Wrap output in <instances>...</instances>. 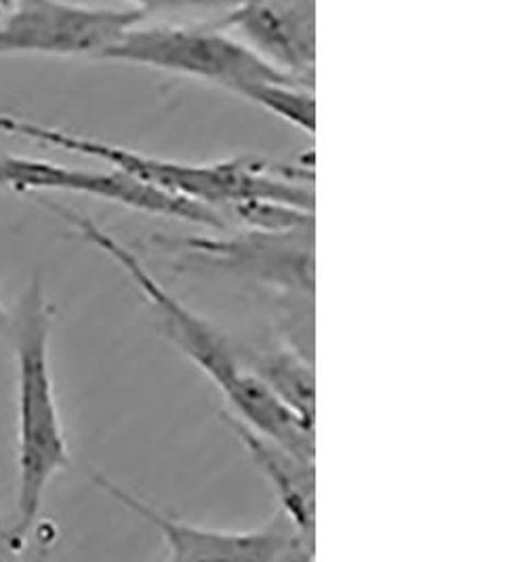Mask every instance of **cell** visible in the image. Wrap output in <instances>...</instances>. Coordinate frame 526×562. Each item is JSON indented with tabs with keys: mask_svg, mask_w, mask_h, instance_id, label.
Here are the masks:
<instances>
[{
	"mask_svg": "<svg viewBox=\"0 0 526 562\" xmlns=\"http://www.w3.org/2000/svg\"><path fill=\"white\" fill-rule=\"evenodd\" d=\"M41 203L49 206L89 245L100 249L121 270H125L126 277L137 284L142 295L154 307L165 337L220 387L230 409L234 411L232 415L251 426L255 432L280 442L289 451L305 460H314V426L305 424L282 401L276 398L275 392L240 360L238 350L220 329L194 314L190 307L183 306L169 289L156 281V277L142 263L139 257L126 249L110 232L103 231L100 224L85 215L66 211L64 206L47 199Z\"/></svg>",
	"mask_w": 526,
	"mask_h": 562,
	"instance_id": "1",
	"label": "cell"
},
{
	"mask_svg": "<svg viewBox=\"0 0 526 562\" xmlns=\"http://www.w3.org/2000/svg\"><path fill=\"white\" fill-rule=\"evenodd\" d=\"M0 131L57 150L98 158L152 188L217 209L224 215L230 206L245 201H272L314 211L312 158L307 162H272L259 156H236L201 165L181 162L9 114H0Z\"/></svg>",
	"mask_w": 526,
	"mask_h": 562,
	"instance_id": "2",
	"label": "cell"
},
{
	"mask_svg": "<svg viewBox=\"0 0 526 562\" xmlns=\"http://www.w3.org/2000/svg\"><path fill=\"white\" fill-rule=\"evenodd\" d=\"M53 312L43 281L27 284L15 316L18 497L13 539L24 543L41 518L51 481L70 465L51 371Z\"/></svg>",
	"mask_w": 526,
	"mask_h": 562,
	"instance_id": "3",
	"label": "cell"
},
{
	"mask_svg": "<svg viewBox=\"0 0 526 562\" xmlns=\"http://www.w3.org/2000/svg\"><path fill=\"white\" fill-rule=\"evenodd\" d=\"M314 228L307 222L289 231L213 236H154V245L202 268L266 286L282 314L287 344L314 360Z\"/></svg>",
	"mask_w": 526,
	"mask_h": 562,
	"instance_id": "4",
	"label": "cell"
},
{
	"mask_svg": "<svg viewBox=\"0 0 526 562\" xmlns=\"http://www.w3.org/2000/svg\"><path fill=\"white\" fill-rule=\"evenodd\" d=\"M100 61L128 64L177 77L194 78L249 103L261 85L293 78L276 68L272 61L255 52L236 34L215 24L144 26V22H139L128 27L101 55Z\"/></svg>",
	"mask_w": 526,
	"mask_h": 562,
	"instance_id": "5",
	"label": "cell"
},
{
	"mask_svg": "<svg viewBox=\"0 0 526 562\" xmlns=\"http://www.w3.org/2000/svg\"><path fill=\"white\" fill-rule=\"evenodd\" d=\"M91 476L96 485L150 522L163 536L169 550L167 561L307 562L314 559L316 537L305 536L280 508L266 525L253 531H217L171 518L98 472Z\"/></svg>",
	"mask_w": 526,
	"mask_h": 562,
	"instance_id": "6",
	"label": "cell"
},
{
	"mask_svg": "<svg viewBox=\"0 0 526 562\" xmlns=\"http://www.w3.org/2000/svg\"><path fill=\"white\" fill-rule=\"evenodd\" d=\"M146 15L135 9L85 7L70 0H2L0 55L91 57L100 61Z\"/></svg>",
	"mask_w": 526,
	"mask_h": 562,
	"instance_id": "7",
	"label": "cell"
},
{
	"mask_svg": "<svg viewBox=\"0 0 526 562\" xmlns=\"http://www.w3.org/2000/svg\"><path fill=\"white\" fill-rule=\"evenodd\" d=\"M0 188L13 192H70L101 199L108 203L144 211L150 215L171 217L211 231L226 232L227 217L217 209L179 199L139 179L131 178L119 169L87 171L51 160H36L25 156H0Z\"/></svg>",
	"mask_w": 526,
	"mask_h": 562,
	"instance_id": "8",
	"label": "cell"
},
{
	"mask_svg": "<svg viewBox=\"0 0 526 562\" xmlns=\"http://www.w3.org/2000/svg\"><path fill=\"white\" fill-rule=\"evenodd\" d=\"M215 26L230 30L282 72L316 82V0H238Z\"/></svg>",
	"mask_w": 526,
	"mask_h": 562,
	"instance_id": "9",
	"label": "cell"
},
{
	"mask_svg": "<svg viewBox=\"0 0 526 562\" xmlns=\"http://www.w3.org/2000/svg\"><path fill=\"white\" fill-rule=\"evenodd\" d=\"M227 428L238 436L247 453L261 474L275 486L280 510L284 512L305 536L316 537V468L314 460H305L289 451L280 442L255 432L251 426L227 413Z\"/></svg>",
	"mask_w": 526,
	"mask_h": 562,
	"instance_id": "10",
	"label": "cell"
},
{
	"mask_svg": "<svg viewBox=\"0 0 526 562\" xmlns=\"http://www.w3.org/2000/svg\"><path fill=\"white\" fill-rule=\"evenodd\" d=\"M240 360L305 424L314 426V360L289 344L266 352L238 350Z\"/></svg>",
	"mask_w": 526,
	"mask_h": 562,
	"instance_id": "11",
	"label": "cell"
},
{
	"mask_svg": "<svg viewBox=\"0 0 526 562\" xmlns=\"http://www.w3.org/2000/svg\"><path fill=\"white\" fill-rule=\"evenodd\" d=\"M146 18L158 13H226L238 0H123Z\"/></svg>",
	"mask_w": 526,
	"mask_h": 562,
	"instance_id": "12",
	"label": "cell"
},
{
	"mask_svg": "<svg viewBox=\"0 0 526 562\" xmlns=\"http://www.w3.org/2000/svg\"><path fill=\"white\" fill-rule=\"evenodd\" d=\"M7 325H9V314H7V307L0 304V333L7 329Z\"/></svg>",
	"mask_w": 526,
	"mask_h": 562,
	"instance_id": "13",
	"label": "cell"
}]
</instances>
